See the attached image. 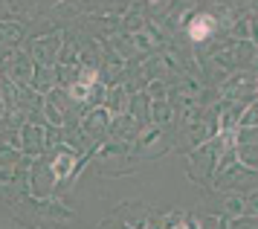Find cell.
<instances>
[{"mask_svg": "<svg viewBox=\"0 0 258 229\" xmlns=\"http://www.w3.org/2000/svg\"><path fill=\"white\" fill-rule=\"evenodd\" d=\"M212 29H215V21H212V18H197L192 26H189V35H192L194 41H200V38H206Z\"/></svg>", "mask_w": 258, "mask_h": 229, "instance_id": "6da1fadb", "label": "cell"}]
</instances>
